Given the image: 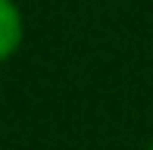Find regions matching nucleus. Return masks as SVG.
Instances as JSON below:
<instances>
[{
    "label": "nucleus",
    "mask_w": 153,
    "mask_h": 150,
    "mask_svg": "<svg viewBox=\"0 0 153 150\" xmlns=\"http://www.w3.org/2000/svg\"><path fill=\"white\" fill-rule=\"evenodd\" d=\"M25 38V19L16 0H0V63L13 59Z\"/></svg>",
    "instance_id": "obj_1"
},
{
    "label": "nucleus",
    "mask_w": 153,
    "mask_h": 150,
    "mask_svg": "<svg viewBox=\"0 0 153 150\" xmlns=\"http://www.w3.org/2000/svg\"><path fill=\"white\" fill-rule=\"evenodd\" d=\"M144 150H153V141H150V144H147V147H144Z\"/></svg>",
    "instance_id": "obj_2"
}]
</instances>
